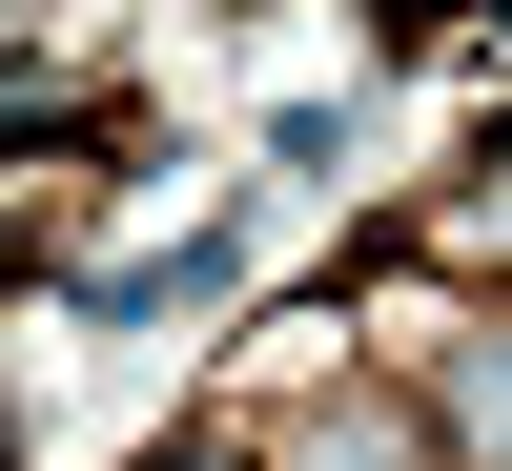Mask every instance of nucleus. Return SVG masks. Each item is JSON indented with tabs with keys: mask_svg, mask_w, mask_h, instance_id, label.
Segmentation results:
<instances>
[{
	"mask_svg": "<svg viewBox=\"0 0 512 471\" xmlns=\"http://www.w3.org/2000/svg\"><path fill=\"white\" fill-rule=\"evenodd\" d=\"M308 471H410V410H328V431H308Z\"/></svg>",
	"mask_w": 512,
	"mask_h": 471,
	"instance_id": "1",
	"label": "nucleus"
},
{
	"mask_svg": "<svg viewBox=\"0 0 512 471\" xmlns=\"http://www.w3.org/2000/svg\"><path fill=\"white\" fill-rule=\"evenodd\" d=\"M451 410H472V431L512 451V349H472V369H451Z\"/></svg>",
	"mask_w": 512,
	"mask_h": 471,
	"instance_id": "2",
	"label": "nucleus"
}]
</instances>
